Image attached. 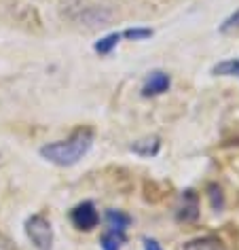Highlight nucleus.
Here are the masks:
<instances>
[{"label": "nucleus", "mask_w": 239, "mask_h": 250, "mask_svg": "<svg viewBox=\"0 0 239 250\" xmlns=\"http://www.w3.org/2000/svg\"><path fill=\"white\" fill-rule=\"evenodd\" d=\"M214 77H235L239 79V58H229L212 66Z\"/></svg>", "instance_id": "nucleus-12"}, {"label": "nucleus", "mask_w": 239, "mask_h": 250, "mask_svg": "<svg viewBox=\"0 0 239 250\" xmlns=\"http://www.w3.org/2000/svg\"><path fill=\"white\" fill-rule=\"evenodd\" d=\"M201 214V204H199V195L193 189H186L180 195V204L174 210V218L178 223H195Z\"/></svg>", "instance_id": "nucleus-4"}, {"label": "nucleus", "mask_w": 239, "mask_h": 250, "mask_svg": "<svg viewBox=\"0 0 239 250\" xmlns=\"http://www.w3.org/2000/svg\"><path fill=\"white\" fill-rule=\"evenodd\" d=\"M125 244H127V233H123V231L106 229L100 237V248L102 250H123Z\"/></svg>", "instance_id": "nucleus-10"}, {"label": "nucleus", "mask_w": 239, "mask_h": 250, "mask_svg": "<svg viewBox=\"0 0 239 250\" xmlns=\"http://www.w3.org/2000/svg\"><path fill=\"white\" fill-rule=\"evenodd\" d=\"M218 32L220 34H233V32H239V9L233 11V13L226 17V20L218 26Z\"/></svg>", "instance_id": "nucleus-15"}, {"label": "nucleus", "mask_w": 239, "mask_h": 250, "mask_svg": "<svg viewBox=\"0 0 239 250\" xmlns=\"http://www.w3.org/2000/svg\"><path fill=\"white\" fill-rule=\"evenodd\" d=\"M93 146V132L89 127H80L77 132H72L64 140L47 142L40 146V157L49 161L53 166L60 167H72L77 166L80 159L87 157V153Z\"/></svg>", "instance_id": "nucleus-1"}, {"label": "nucleus", "mask_w": 239, "mask_h": 250, "mask_svg": "<svg viewBox=\"0 0 239 250\" xmlns=\"http://www.w3.org/2000/svg\"><path fill=\"white\" fill-rule=\"evenodd\" d=\"M207 199H210V206L214 212H222L224 210V193H222V187L218 183H210L207 185Z\"/></svg>", "instance_id": "nucleus-13"}, {"label": "nucleus", "mask_w": 239, "mask_h": 250, "mask_svg": "<svg viewBox=\"0 0 239 250\" xmlns=\"http://www.w3.org/2000/svg\"><path fill=\"white\" fill-rule=\"evenodd\" d=\"M153 34H155V30L146 28V26H134V28H127L121 32L125 41H148Z\"/></svg>", "instance_id": "nucleus-14"}, {"label": "nucleus", "mask_w": 239, "mask_h": 250, "mask_svg": "<svg viewBox=\"0 0 239 250\" xmlns=\"http://www.w3.org/2000/svg\"><path fill=\"white\" fill-rule=\"evenodd\" d=\"M23 231H26V237L34 246V250H53V242H55L53 225L45 214L28 216L26 223H23Z\"/></svg>", "instance_id": "nucleus-2"}, {"label": "nucleus", "mask_w": 239, "mask_h": 250, "mask_svg": "<svg viewBox=\"0 0 239 250\" xmlns=\"http://www.w3.org/2000/svg\"><path fill=\"white\" fill-rule=\"evenodd\" d=\"M129 151L142 159H153L161 153V138L159 136H146V138L134 140L129 145Z\"/></svg>", "instance_id": "nucleus-6"}, {"label": "nucleus", "mask_w": 239, "mask_h": 250, "mask_svg": "<svg viewBox=\"0 0 239 250\" xmlns=\"http://www.w3.org/2000/svg\"><path fill=\"white\" fill-rule=\"evenodd\" d=\"M70 223L77 231H93L100 225V212L96 208V204L85 199V202L77 204L70 210Z\"/></svg>", "instance_id": "nucleus-3"}, {"label": "nucleus", "mask_w": 239, "mask_h": 250, "mask_svg": "<svg viewBox=\"0 0 239 250\" xmlns=\"http://www.w3.org/2000/svg\"><path fill=\"white\" fill-rule=\"evenodd\" d=\"M106 229H115V231H123V233H127V229L131 227V216L127 212L123 210H117V208H110L106 210Z\"/></svg>", "instance_id": "nucleus-9"}, {"label": "nucleus", "mask_w": 239, "mask_h": 250, "mask_svg": "<svg viewBox=\"0 0 239 250\" xmlns=\"http://www.w3.org/2000/svg\"><path fill=\"white\" fill-rule=\"evenodd\" d=\"M123 41L121 32H110V34H104L102 39H98L93 42V51L98 55H110L115 49L119 47V42Z\"/></svg>", "instance_id": "nucleus-11"}, {"label": "nucleus", "mask_w": 239, "mask_h": 250, "mask_svg": "<svg viewBox=\"0 0 239 250\" xmlns=\"http://www.w3.org/2000/svg\"><path fill=\"white\" fill-rule=\"evenodd\" d=\"M142 242H144V250H163V246L155 240V237H144Z\"/></svg>", "instance_id": "nucleus-16"}, {"label": "nucleus", "mask_w": 239, "mask_h": 250, "mask_svg": "<svg viewBox=\"0 0 239 250\" xmlns=\"http://www.w3.org/2000/svg\"><path fill=\"white\" fill-rule=\"evenodd\" d=\"M169 87H172V77L165 70H153L146 74V79L142 83V96L144 98L163 96V93L169 91Z\"/></svg>", "instance_id": "nucleus-5"}, {"label": "nucleus", "mask_w": 239, "mask_h": 250, "mask_svg": "<svg viewBox=\"0 0 239 250\" xmlns=\"http://www.w3.org/2000/svg\"><path fill=\"white\" fill-rule=\"evenodd\" d=\"M110 20H112V13L102 7H83L79 11V15L74 17V21L85 23V26H104Z\"/></svg>", "instance_id": "nucleus-7"}, {"label": "nucleus", "mask_w": 239, "mask_h": 250, "mask_svg": "<svg viewBox=\"0 0 239 250\" xmlns=\"http://www.w3.org/2000/svg\"><path fill=\"white\" fill-rule=\"evenodd\" d=\"M182 250H226V246L218 235H201L184 242Z\"/></svg>", "instance_id": "nucleus-8"}]
</instances>
